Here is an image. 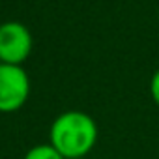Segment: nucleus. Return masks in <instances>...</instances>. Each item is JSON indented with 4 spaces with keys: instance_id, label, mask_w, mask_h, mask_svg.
Instances as JSON below:
<instances>
[{
    "instance_id": "1",
    "label": "nucleus",
    "mask_w": 159,
    "mask_h": 159,
    "mask_svg": "<svg viewBox=\"0 0 159 159\" xmlns=\"http://www.w3.org/2000/svg\"><path fill=\"white\" fill-rule=\"evenodd\" d=\"M49 142L64 159H81L92 152L98 142V125L83 111L62 112L51 125Z\"/></svg>"
},
{
    "instance_id": "3",
    "label": "nucleus",
    "mask_w": 159,
    "mask_h": 159,
    "mask_svg": "<svg viewBox=\"0 0 159 159\" xmlns=\"http://www.w3.org/2000/svg\"><path fill=\"white\" fill-rule=\"evenodd\" d=\"M32 51V36L23 23L8 21L0 25V64L21 66Z\"/></svg>"
},
{
    "instance_id": "4",
    "label": "nucleus",
    "mask_w": 159,
    "mask_h": 159,
    "mask_svg": "<svg viewBox=\"0 0 159 159\" xmlns=\"http://www.w3.org/2000/svg\"><path fill=\"white\" fill-rule=\"evenodd\" d=\"M25 159H64L62 153L49 142V144H38L30 148L25 155Z\"/></svg>"
},
{
    "instance_id": "5",
    "label": "nucleus",
    "mask_w": 159,
    "mask_h": 159,
    "mask_svg": "<svg viewBox=\"0 0 159 159\" xmlns=\"http://www.w3.org/2000/svg\"><path fill=\"white\" fill-rule=\"evenodd\" d=\"M150 96H152V101L159 107V69L150 79Z\"/></svg>"
},
{
    "instance_id": "2",
    "label": "nucleus",
    "mask_w": 159,
    "mask_h": 159,
    "mask_svg": "<svg viewBox=\"0 0 159 159\" xmlns=\"http://www.w3.org/2000/svg\"><path fill=\"white\" fill-rule=\"evenodd\" d=\"M30 94V79L21 66L0 64V112L19 111Z\"/></svg>"
}]
</instances>
